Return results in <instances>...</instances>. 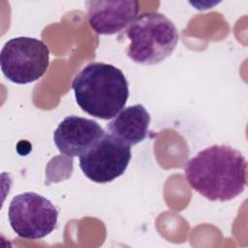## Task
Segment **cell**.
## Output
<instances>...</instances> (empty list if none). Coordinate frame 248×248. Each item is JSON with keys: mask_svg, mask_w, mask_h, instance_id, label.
<instances>
[{"mask_svg": "<svg viewBox=\"0 0 248 248\" xmlns=\"http://www.w3.org/2000/svg\"><path fill=\"white\" fill-rule=\"evenodd\" d=\"M105 134L104 129L97 121L69 115L55 129L53 141L60 153L69 158H74L87 152Z\"/></svg>", "mask_w": 248, "mask_h": 248, "instance_id": "7", "label": "cell"}, {"mask_svg": "<svg viewBox=\"0 0 248 248\" xmlns=\"http://www.w3.org/2000/svg\"><path fill=\"white\" fill-rule=\"evenodd\" d=\"M76 102L91 116L108 120L118 114L129 98V83L113 65L93 62L80 70L72 81Z\"/></svg>", "mask_w": 248, "mask_h": 248, "instance_id": "2", "label": "cell"}, {"mask_svg": "<svg viewBox=\"0 0 248 248\" xmlns=\"http://www.w3.org/2000/svg\"><path fill=\"white\" fill-rule=\"evenodd\" d=\"M184 173L192 189L211 202H228L247 185V161L240 151L214 144L201 150L185 165Z\"/></svg>", "mask_w": 248, "mask_h": 248, "instance_id": "1", "label": "cell"}, {"mask_svg": "<svg viewBox=\"0 0 248 248\" xmlns=\"http://www.w3.org/2000/svg\"><path fill=\"white\" fill-rule=\"evenodd\" d=\"M58 214V209L48 199L34 192L15 196L8 209L13 231L20 237L32 240L44 238L52 232Z\"/></svg>", "mask_w": 248, "mask_h": 248, "instance_id": "5", "label": "cell"}, {"mask_svg": "<svg viewBox=\"0 0 248 248\" xmlns=\"http://www.w3.org/2000/svg\"><path fill=\"white\" fill-rule=\"evenodd\" d=\"M49 65V48L41 40L16 37L5 43L0 53L3 75L12 82L26 84L42 78Z\"/></svg>", "mask_w": 248, "mask_h": 248, "instance_id": "4", "label": "cell"}, {"mask_svg": "<svg viewBox=\"0 0 248 248\" xmlns=\"http://www.w3.org/2000/svg\"><path fill=\"white\" fill-rule=\"evenodd\" d=\"M130 41L128 57L140 65H156L168 58L175 49L179 34L174 23L157 12L138 16L126 28Z\"/></svg>", "mask_w": 248, "mask_h": 248, "instance_id": "3", "label": "cell"}, {"mask_svg": "<svg viewBox=\"0 0 248 248\" xmlns=\"http://www.w3.org/2000/svg\"><path fill=\"white\" fill-rule=\"evenodd\" d=\"M90 27L100 35H113L126 29L137 17L140 4L135 0L86 1Z\"/></svg>", "mask_w": 248, "mask_h": 248, "instance_id": "8", "label": "cell"}, {"mask_svg": "<svg viewBox=\"0 0 248 248\" xmlns=\"http://www.w3.org/2000/svg\"><path fill=\"white\" fill-rule=\"evenodd\" d=\"M131 158V146L107 133L79 156V168L91 181L108 183L125 172Z\"/></svg>", "mask_w": 248, "mask_h": 248, "instance_id": "6", "label": "cell"}, {"mask_svg": "<svg viewBox=\"0 0 248 248\" xmlns=\"http://www.w3.org/2000/svg\"><path fill=\"white\" fill-rule=\"evenodd\" d=\"M149 123V112L142 105L137 104L124 108L107 124L106 130L108 134L131 146L147 137Z\"/></svg>", "mask_w": 248, "mask_h": 248, "instance_id": "9", "label": "cell"}]
</instances>
